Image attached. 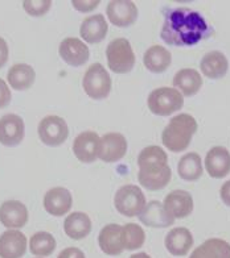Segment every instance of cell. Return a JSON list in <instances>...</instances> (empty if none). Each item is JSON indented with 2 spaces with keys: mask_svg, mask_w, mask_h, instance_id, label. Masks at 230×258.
I'll return each instance as SVG.
<instances>
[{
  "mask_svg": "<svg viewBox=\"0 0 230 258\" xmlns=\"http://www.w3.org/2000/svg\"><path fill=\"white\" fill-rule=\"evenodd\" d=\"M213 33L204 16L189 8H165L160 37L172 46H193Z\"/></svg>",
  "mask_w": 230,
  "mask_h": 258,
  "instance_id": "6da1fadb",
  "label": "cell"
},
{
  "mask_svg": "<svg viewBox=\"0 0 230 258\" xmlns=\"http://www.w3.org/2000/svg\"><path fill=\"white\" fill-rule=\"evenodd\" d=\"M137 179L150 191L164 188L171 180L172 173L168 166V156L160 146H147L137 157Z\"/></svg>",
  "mask_w": 230,
  "mask_h": 258,
  "instance_id": "7a4b0ae2",
  "label": "cell"
},
{
  "mask_svg": "<svg viewBox=\"0 0 230 258\" xmlns=\"http://www.w3.org/2000/svg\"><path fill=\"white\" fill-rule=\"evenodd\" d=\"M197 131V121L188 113L172 117L168 125L162 133V141L164 146L173 153L184 152L192 141L193 135Z\"/></svg>",
  "mask_w": 230,
  "mask_h": 258,
  "instance_id": "3957f363",
  "label": "cell"
},
{
  "mask_svg": "<svg viewBox=\"0 0 230 258\" xmlns=\"http://www.w3.org/2000/svg\"><path fill=\"white\" fill-rule=\"evenodd\" d=\"M107 64L111 72L117 74H126L134 69L135 54L130 41L126 38H115L107 45Z\"/></svg>",
  "mask_w": 230,
  "mask_h": 258,
  "instance_id": "277c9868",
  "label": "cell"
},
{
  "mask_svg": "<svg viewBox=\"0 0 230 258\" xmlns=\"http://www.w3.org/2000/svg\"><path fill=\"white\" fill-rule=\"evenodd\" d=\"M147 104L154 115L168 116L182 108L184 98L179 90L171 89V87H160L150 94Z\"/></svg>",
  "mask_w": 230,
  "mask_h": 258,
  "instance_id": "5b68a950",
  "label": "cell"
},
{
  "mask_svg": "<svg viewBox=\"0 0 230 258\" xmlns=\"http://www.w3.org/2000/svg\"><path fill=\"white\" fill-rule=\"evenodd\" d=\"M114 204L119 214L127 218H134L141 215L143 208L146 207V197L141 187L135 184H126L117 191Z\"/></svg>",
  "mask_w": 230,
  "mask_h": 258,
  "instance_id": "8992f818",
  "label": "cell"
},
{
  "mask_svg": "<svg viewBox=\"0 0 230 258\" xmlns=\"http://www.w3.org/2000/svg\"><path fill=\"white\" fill-rule=\"evenodd\" d=\"M83 90L94 100H102L109 96L111 90V78L101 63H93L83 75Z\"/></svg>",
  "mask_w": 230,
  "mask_h": 258,
  "instance_id": "52a82bcc",
  "label": "cell"
},
{
  "mask_svg": "<svg viewBox=\"0 0 230 258\" xmlns=\"http://www.w3.org/2000/svg\"><path fill=\"white\" fill-rule=\"evenodd\" d=\"M38 137L41 143L48 146H59L66 141L69 136V128L66 121L60 116H45L37 128Z\"/></svg>",
  "mask_w": 230,
  "mask_h": 258,
  "instance_id": "ba28073f",
  "label": "cell"
},
{
  "mask_svg": "<svg viewBox=\"0 0 230 258\" xmlns=\"http://www.w3.org/2000/svg\"><path fill=\"white\" fill-rule=\"evenodd\" d=\"M101 139L96 132L86 131L79 133L73 143V153L83 163H91L98 158Z\"/></svg>",
  "mask_w": 230,
  "mask_h": 258,
  "instance_id": "9c48e42d",
  "label": "cell"
},
{
  "mask_svg": "<svg viewBox=\"0 0 230 258\" xmlns=\"http://www.w3.org/2000/svg\"><path fill=\"white\" fill-rule=\"evenodd\" d=\"M126 152H127V141L123 135L118 132L106 133L101 139L98 158L107 163L117 162L123 158Z\"/></svg>",
  "mask_w": 230,
  "mask_h": 258,
  "instance_id": "30bf717a",
  "label": "cell"
},
{
  "mask_svg": "<svg viewBox=\"0 0 230 258\" xmlns=\"http://www.w3.org/2000/svg\"><path fill=\"white\" fill-rule=\"evenodd\" d=\"M106 14L111 24L119 28H127L136 21L137 8L134 2L130 0H113L107 6Z\"/></svg>",
  "mask_w": 230,
  "mask_h": 258,
  "instance_id": "8fae6325",
  "label": "cell"
},
{
  "mask_svg": "<svg viewBox=\"0 0 230 258\" xmlns=\"http://www.w3.org/2000/svg\"><path fill=\"white\" fill-rule=\"evenodd\" d=\"M24 135V121L20 116L8 113L0 119V144L4 146H16L23 141Z\"/></svg>",
  "mask_w": 230,
  "mask_h": 258,
  "instance_id": "7c38bea8",
  "label": "cell"
},
{
  "mask_svg": "<svg viewBox=\"0 0 230 258\" xmlns=\"http://www.w3.org/2000/svg\"><path fill=\"white\" fill-rule=\"evenodd\" d=\"M60 55L70 66L78 68L87 62L90 55L87 45L76 37H68L60 44Z\"/></svg>",
  "mask_w": 230,
  "mask_h": 258,
  "instance_id": "4fadbf2b",
  "label": "cell"
},
{
  "mask_svg": "<svg viewBox=\"0 0 230 258\" xmlns=\"http://www.w3.org/2000/svg\"><path fill=\"white\" fill-rule=\"evenodd\" d=\"M73 198L65 187H55L45 194L44 208L52 216H62L72 208Z\"/></svg>",
  "mask_w": 230,
  "mask_h": 258,
  "instance_id": "5bb4252c",
  "label": "cell"
},
{
  "mask_svg": "<svg viewBox=\"0 0 230 258\" xmlns=\"http://www.w3.org/2000/svg\"><path fill=\"white\" fill-rule=\"evenodd\" d=\"M164 208L173 219H184L192 214L193 199L188 191L175 190L165 197Z\"/></svg>",
  "mask_w": 230,
  "mask_h": 258,
  "instance_id": "9a60e30c",
  "label": "cell"
},
{
  "mask_svg": "<svg viewBox=\"0 0 230 258\" xmlns=\"http://www.w3.org/2000/svg\"><path fill=\"white\" fill-rule=\"evenodd\" d=\"M27 250V237L20 231L8 229L0 236V258H21Z\"/></svg>",
  "mask_w": 230,
  "mask_h": 258,
  "instance_id": "2e32d148",
  "label": "cell"
},
{
  "mask_svg": "<svg viewBox=\"0 0 230 258\" xmlns=\"http://www.w3.org/2000/svg\"><path fill=\"white\" fill-rule=\"evenodd\" d=\"M139 220L147 227L167 228L175 223V219L167 212L164 204L158 201H151L139 215Z\"/></svg>",
  "mask_w": 230,
  "mask_h": 258,
  "instance_id": "e0dca14e",
  "label": "cell"
},
{
  "mask_svg": "<svg viewBox=\"0 0 230 258\" xmlns=\"http://www.w3.org/2000/svg\"><path fill=\"white\" fill-rule=\"evenodd\" d=\"M206 171L212 178H223L230 173V153L223 146H214L205 157Z\"/></svg>",
  "mask_w": 230,
  "mask_h": 258,
  "instance_id": "ac0fdd59",
  "label": "cell"
},
{
  "mask_svg": "<svg viewBox=\"0 0 230 258\" xmlns=\"http://www.w3.org/2000/svg\"><path fill=\"white\" fill-rule=\"evenodd\" d=\"M0 221L8 229L21 228L27 224L28 210L19 201H7L0 206Z\"/></svg>",
  "mask_w": 230,
  "mask_h": 258,
  "instance_id": "d6986e66",
  "label": "cell"
},
{
  "mask_svg": "<svg viewBox=\"0 0 230 258\" xmlns=\"http://www.w3.org/2000/svg\"><path fill=\"white\" fill-rule=\"evenodd\" d=\"M98 244L105 254L118 255L124 250L122 238V225L107 224L102 228L98 236Z\"/></svg>",
  "mask_w": 230,
  "mask_h": 258,
  "instance_id": "ffe728a7",
  "label": "cell"
},
{
  "mask_svg": "<svg viewBox=\"0 0 230 258\" xmlns=\"http://www.w3.org/2000/svg\"><path fill=\"white\" fill-rule=\"evenodd\" d=\"M107 23L102 14H97L94 16H89L83 20L79 29L81 37L89 44H98L107 34Z\"/></svg>",
  "mask_w": 230,
  "mask_h": 258,
  "instance_id": "44dd1931",
  "label": "cell"
},
{
  "mask_svg": "<svg viewBox=\"0 0 230 258\" xmlns=\"http://www.w3.org/2000/svg\"><path fill=\"white\" fill-rule=\"evenodd\" d=\"M200 68H201L203 74L208 78L220 79L226 75L229 62H227V58L225 57L223 53L214 50L204 55L201 63H200Z\"/></svg>",
  "mask_w": 230,
  "mask_h": 258,
  "instance_id": "7402d4cb",
  "label": "cell"
},
{
  "mask_svg": "<svg viewBox=\"0 0 230 258\" xmlns=\"http://www.w3.org/2000/svg\"><path fill=\"white\" fill-rule=\"evenodd\" d=\"M165 248L172 255H186L192 248L193 236L187 228H173L165 236Z\"/></svg>",
  "mask_w": 230,
  "mask_h": 258,
  "instance_id": "603a6c76",
  "label": "cell"
},
{
  "mask_svg": "<svg viewBox=\"0 0 230 258\" xmlns=\"http://www.w3.org/2000/svg\"><path fill=\"white\" fill-rule=\"evenodd\" d=\"M173 86L186 96H193L201 89L203 78L195 69H181L173 77Z\"/></svg>",
  "mask_w": 230,
  "mask_h": 258,
  "instance_id": "cb8c5ba5",
  "label": "cell"
},
{
  "mask_svg": "<svg viewBox=\"0 0 230 258\" xmlns=\"http://www.w3.org/2000/svg\"><path fill=\"white\" fill-rule=\"evenodd\" d=\"M172 55L168 49L163 48L160 45H154L146 50L143 55V63L151 73L160 74L164 73L171 64Z\"/></svg>",
  "mask_w": 230,
  "mask_h": 258,
  "instance_id": "d4e9b609",
  "label": "cell"
},
{
  "mask_svg": "<svg viewBox=\"0 0 230 258\" xmlns=\"http://www.w3.org/2000/svg\"><path fill=\"white\" fill-rule=\"evenodd\" d=\"M64 231L73 240H82L91 232V220L83 212H73L65 219Z\"/></svg>",
  "mask_w": 230,
  "mask_h": 258,
  "instance_id": "484cf974",
  "label": "cell"
},
{
  "mask_svg": "<svg viewBox=\"0 0 230 258\" xmlns=\"http://www.w3.org/2000/svg\"><path fill=\"white\" fill-rule=\"evenodd\" d=\"M34 78H36V73H34L33 68L27 63L14 64L7 74L10 86L17 91L29 89L33 85Z\"/></svg>",
  "mask_w": 230,
  "mask_h": 258,
  "instance_id": "4316f807",
  "label": "cell"
},
{
  "mask_svg": "<svg viewBox=\"0 0 230 258\" xmlns=\"http://www.w3.org/2000/svg\"><path fill=\"white\" fill-rule=\"evenodd\" d=\"M189 258H230V244L221 238H209L195 249Z\"/></svg>",
  "mask_w": 230,
  "mask_h": 258,
  "instance_id": "83f0119b",
  "label": "cell"
},
{
  "mask_svg": "<svg viewBox=\"0 0 230 258\" xmlns=\"http://www.w3.org/2000/svg\"><path fill=\"white\" fill-rule=\"evenodd\" d=\"M177 173L184 180H197L203 174V162L197 153H187L181 157L177 165Z\"/></svg>",
  "mask_w": 230,
  "mask_h": 258,
  "instance_id": "f1b7e54d",
  "label": "cell"
},
{
  "mask_svg": "<svg viewBox=\"0 0 230 258\" xmlns=\"http://www.w3.org/2000/svg\"><path fill=\"white\" fill-rule=\"evenodd\" d=\"M31 253L40 257H48L56 249V240L48 232H37L29 240Z\"/></svg>",
  "mask_w": 230,
  "mask_h": 258,
  "instance_id": "f546056e",
  "label": "cell"
},
{
  "mask_svg": "<svg viewBox=\"0 0 230 258\" xmlns=\"http://www.w3.org/2000/svg\"><path fill=\"white\" fill-rule=\"evenodd\" d=\"M122 238H123L124 249L127 250H135L143 246L146 241V233L143 228L139 227L134 223H128V224L122 227Z\"/></svg>",
  "mask_w": 230,
  "mask_h": 258,
  "instance_id": "4dcf8cb0",
  "label": "cell"
},
{
  "mask_svg": "<svg viewBox=\"0 0 230 258\" xmlns=\"http://www.w3.org/2000/svg\"><path fill=\"white\" fill-rule=\"evenodd\" d=\"M23 6H24L27 14L38 17L48 12L52 6V2L51 0H25Z\"/></svg>",
  "mask_w": 230,
  "mask_h": 258,
  "instance_id": "1f68e13d",
  "label": "cell"
},
{
  "mask_svg": "<svg viewBox=\"0 0 230 258\" xmlns=\"http://www.w3.org/2000/svg\"><path fill=\"white\" fill-rule=\"evenodd\" d=\"M73 7L76 8L79 12H90L93 11L94 8H97L100 6V2L98 0H90V2H81V0H73L72 2Z\"/></svg>",
  "mask_w": 230,
  "mask_h": 258,
  "instance_id": "d6a6232c",
  "label": "cell"
},
{
  "mask_svg": "<svg viewBox=\"0 0 230 258\" xmlns=\"http://www.w3.org/2000/svg\"><path fill=\"white\" fill-rule=\"evenodd\" d=\"M11 98H12V95H11L7 83L3 79H0V108L7 107L11 102Z\"/></svg>",
  "mask_w": 230,
  "mask_h": 258,
  "instance_id": "836d02e7",
  "label": "cell"
},
{
  "mask_svg": "<svg viewBox=\"0 0 230 258\" xmlns=\"http://www.w3.org/2000/svg\"><path fill=\"white\" fill-rule=\"evenodd\" d=\"M57 258H85V254L78 248H66L60 253Z\"/></svg>",
  "mask_w": 230,
  "mask_h": 258,
  "instance_id": "e575fe53",
  "label": "cell"
},
{
  "mask_svg": "<svg viewBox=\"0 0 230 258\" xmlns=\"http://www.w3.org/2000/svg\"><path fill=\"white\" fill-rule=\"evenodd\" d=\"M8 61V45L4 38L0 37V69Z\"/></svg>",
  "mask_w": 230,
  "mask_h": 258,
  "instance_id": "d590c367",
  "label": "cell"
},
{
  "mask_svg": "<svg viewBox=\"0 0 230 258\" xmlns=\"http://www.w3.org/2000/svg\"><path fill=\"white\" fill-rule=\"evenodd\" d=\"M220 195L222 202L230 207V180L225 182L220 190Z\"/></svg>",
  "mask_w": 230,
  "mask_h": 258,
  "instance_id": "8d00e7d4",
  "label": "cell"
},
{
  "mask_svg": "<svg viewBox=\"0 0 230 258\" xmlns=\"http://www.w3.org/2000/svg\"><path fill=\"white\" fill-rule=\"evenodd\" d=\"M130 258H151L147 253H137V254H132Z\"/></svg>",
  "mask_w": 230,
  "mask_h": 258,
  "instance_id": "74e56055",
  "label": "cell"
}]
</instances>
